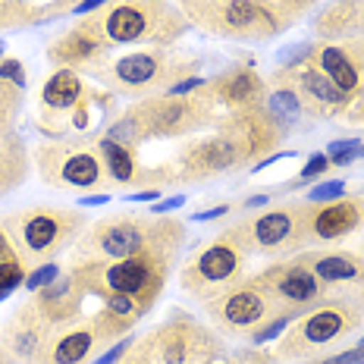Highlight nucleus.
<instances>
[{
	"label": "nucleus",
	"instance_id": "nucleus-11",
	"mask_svg": "<svg viewBox=\"0 0 364 364\" xmlns=\"http://www.w3.org/2000/svg\"><path fill=\"white\" fill-rule=\"evenodd\" d=\"M245 245L232 236L230 226L217 232L210 242L188 257L179 270V289L186 295H192L195 301H210L214 295H220L223 289H230L232 283H239L245 277V264H248Z\"/></svg>",
	"mask_w": 364,
	"mask_h": 364
},
{
	"label": "nucleus",
	"instance_id": "nucleus-37",
	"mask_svg": "<svg viewBox=\"0 0 364 364\" xmlns=\"http://www.w3.org/2000/svg\"><path fill=\"white\" fill-rule=\"evenodd\" d=\"M226 361H230V364H277L273 352H267V348H261V346L242 348V352H236L232 358H226Z\"/></svg>",
	"mask_w": 364,
	"mask_h": 364
},
{
	"label": "nucleus",
	"instance_id": "nucleus-40",
	"mask_svg": "<svg viewBox=\"0 0 364 364\" xmlns=\"http://www.w3.org/2000/svg\"><path fill=\"white\" fill-rule=\"evenodd\" d=\"M314 364H364V346L358 343L355 348H346V352H339V355H327V358H321Z\"/></svg>",
	"mask_w": 364,
	"mask_h": 364
},
{
	"label": "nucleus",
	"instance_id": "nucleus-43",
	"mask_svg": "<svg viewBox=\"0 0 364 364\" xmlns=\"http://www.w3.org/2000/svg\"><path fill=\"white\" fill-rule=\"evenodd\" d=\"M270 198H273V192H257V195H248V198L239 204V210H257V208H267Z\"/></svg>",
	"mask_w": 364,
	"mask_h": 364
},
{
	"label": "nucleus",
	"instance_id": "nucleus-17",
	"mask_svg": "<svg viewBox=\"0 0 364 364\" xmlns=\"http://www.w3.org/2000/svg\"><path fill=\"white\" fill-rule=\"evenodd\" d=\"M277 79L289 82L295 88V95L301 97V107L311 119H336V117H346V110L352 107L355 97H348L346 91H339L333 82L317 70L314 63H301L295 70H279L277 66Z\"/></svg>",
	"mask_w": 364,
	"mask_h": 364
},
{
	"label": "nucleus",
	"instance_id": "nucleus-34",
	"mask_svg": "<svg viewBox=\"0 0 364 364\" xmlns=\"http://www.w3.org/2000/svg\"><path fill=\"white\" fill-rule=\"evenodd\" d=\"M60 273H63V267H60L57 261H44V264H38V267H32V270L26 273V289H28V292L44 289V286L54 283Z\"/></svg>",
	"mask_w": 364,
	"mask_h": 364
},
{
	"label": "nucleus",
	"instance_id": "nucleus-6",
	"mask_svg": "<svg viewBox=\"0 0 364 364\" xmlns=\"http://www.w3.org/2000/svg\"><path fill=\"white\" fill-rule=\"evenodd\" d=\"M0 223H4L6 236L16 245L19 261H32L38 267V264H44V261H54L73 242H79L88 220L75 208L38 204V208L13 210V214H6Z\"/></svg>",
	"mask_w": 364,
	"mask_h": 364
},
{
	"label": "nucleus",
	"instance_id": "nucleus-53",
	"mask_svg": "<svg viewBox=\"0 0 364 364\" xmlns=\"http://www.w3.org/2000/svg\"><path fill=\"white\" fill-rule=\"evenodd\" d=\"M361 346H364V339H361Z\"/></svg>",
	"mask_w": 364,
	"mask_h": 364
},
{
	"label": "nucleus",
	"instance_id": "nucleus-36",
	"mask_svg": "<svg viewBox=\"0 0 364 364\" xmlns=\"http://www.w3.org/2000/svg\"><path fill=\"white\" fill-rule=\"evenodd\" d=\"M330 157H327V151H317V154H311L308 161H305V166L299 170V179L301 186H308V182H314V179H321V176H327V170H330Z\"/></svg>",
	"mask_w": 364,
	"mask_h": 364
},
{
	"label": "nucleus",
	"instance_id": "nucleus-27",
	"mask_svg": "<svg viewBox=\"0 0 364 364\" xmlns=\"http://www.w3.org/2000/svg\"><path fill=\"white\" fill-rule=\"evenodd\" d=\"M264 110L270 113V119L277 123V129L283 132V139L299 135L305 126H311V117L301 107V97L295 95V88L289 82L270 75L267 82V97H264Z\"/></svg>",
	"mask_w": 364,
	"mask_h": 364
},
{
	"label": "nucleus",
	"instance_id": "nucleus-10",
	"mask_svg": "<svg viewBox=\"0 0 364 364\" xmlns=\"http://www.w3.org/2000/svg\"><path fill=\"white\" fill-rule=\"evenodd\" d=\"M132 119L139 123L141 139H192L195 132L217 126V104L204 85L192 95H154L129 107Z\"/></svg>",
	"mask_w": 364,
	"mask_h": 364
},
{
	"label": "nucleus",
	"instance_id": "nucleus-4",
	"mask_svg": "<svg viewBox=\"0 0 364 364\" xmlns=\"http://www.w3.org/2000/svg\"><path fill=\"white\" fill-rule=\"evenodd\" d=\"M176 255L173 252H145L123 261H104V257H75L70 270L85 283L88 295H132L148 311L166 289Z\"/></svg>",
	"mask_w": 364,
	"mask_h": 364
},
{
	"label": "nucleus",
	"instance_id": "nucleus-46",
	"mask_svg": "<svg viewBox=\"0 0 364 364\" xmlns=\"http://www.w3.org/2000/svg\"><path fill=\"white\" fill-rule=\"evenodd\" d=\"M129 201H161V188H141V192H132Z\"/></svg>",
	"mask_w": 364,
	"mask_h": 364
},
{
	"label": "nucleus",
	"instance_id": "nucleus-20",
	"mask_svg": "<svg viewBox=\"0 0 364 364\" xmlns=\"http://www.w3.org/2000/svg\"><path fill=\"white\" fill-rule=\"evenodd\" d=\"M204 91L210 95V101H214L217 107H226V113H232V110L264 107L267 82L261 79V73H257L252 63H242V66L223 70L210 82H204Z\"/></svg>",
	"mask_w": 364,
	"mask_h": 364
},
{
	"label": "nucleus",
	"instance_id": "nucleus-25",
	"mask_svg": "<svg viewBox=\"0 0 364 364\" xmlns=\"http://www.w3.org/2000/svg\"><path fill=\"white\" fill-rule=\"evenodd\" d=\"M317 41L343 44L364 38V0H336L314 16Z\"/></svg>",
	"mask_w": 364,
	"mask_h": 364
},
{
	"label": "nucleus",
	"instance_id": "nucleus-38",
	"mask_svg": "<svg viewBox=\"0 0 364 364\" xmlns=\"http://www.w3.org/2000/svg\"><path fill=\"white\" fill-rule=\"evenodd\" d=\"M132 343H135V339H132V333H129V336H123L119 343H113V346L104 348V352L97 355V361H88V364H119V361H123V355L132 348Z\"/></svg>",
	"mask_w": 364,
	"mask_h": 364
},
{
	"label": "nucleus",
	"instance_id": "nucleus-28",
	"mask_svg": "<svg viewBox=\"0 0 364 364\" xmlns=\"http://www.w3.org/2000/svg\"><path fill=\"white\" fill-rule=\"evenodd\" d=\"M88 91H91V85L75 70H54L48 79H44L41 107H44L48 117H54V119L70 117V113L88 97Z\"/></svg>",
	"mask_w": 364,
	"mask_h": 364
},
{
	"label": "nucleus",
	"instance_id": "nucleus-14",
	"mask_svg": "<svg viewBox=\"0 0 364 364\" xmlns=\"http://www.w3.org/2000/svg\"><path fill=\"white\" fill-rule=\"evenodd\" d=\"M208 321L214 323V330L220 336H232V339H252V333H257L267 321L279 317L273 311L270 299L261 292V286L252 277H242L239 283H232L230 289H223L214 295L210 301H204Z\"/></svg>",
	"mask_w": 364,
	"mask_h": 364
},
{
	"label": "nucleus",
	"instance_id": "nucleus-48",
	"mask_svg": "<svg viewBox=\"0 0 364 364\" xmlns=\"http://www.w3.org/2000/svg\"><path fill=\"white\" fill-rule=\"evenodd\" d=\"M352 299L358 301V308L364 311V273H361V277L352 283Z\"/></svg>",
	"mask_w": 364,
	"mask_h": 364
},
{
	"label": "nucleus",
	"instance_id": "nucleus-7",
	"mask_svg": "<svg viewBox=\"0 0 364 364\" xmlns=\"http://www.w3.org/2000/svg\"><path fill=\"white\" fill-rule=\"evenodd\" d=\"M97 22L113 48H126V44L173 48L192 28L179 6H170L164 0H113L104 10H97Z\"/></svg>",
	"mask_w": 364,
	"mask_h": 364
},
{
	"label": "nucleus",
	"instance_id": "nucleus-26",
	"mask_svg": "<svg viewBox=\"0 0 364 364\" xmlns=\"http://www.w3.org/2000/svg\"><path fill=\"white\" fill-rule=\"evenodd\" d=\"M299 257L321 277L327 289L352 286L364 273V255L348 252V248H323V252H299Z\"/></svg>",
	"mask_w": 364,
	"mask_h": 364
},
{
	"label": "nucleus",
	"instance_id": "nucleus-45",
	"mask_svg": "<svg viewBox=\"0 0 364 364\" xmlns=\"http://www.w3.org/2000/svg\"><path fill=\"white\" fill-rule=\"evenodd\" d=\"M186 204V195H173V198H164V201H154V208H151V214H170V210H176Z\"/></svg>",
	"mask_w": 364,
	"mask_h": 364
},
{
	"label": "nucleus",
	"instance_id": "nucleus-22",
	"mask_svg": "<svg viewBox=\"0 0 364 364\" xmlns=\"http://www.w3.org/2000/svg\"><path fill=\"white\" fill-rule=\"evenodd\" d=\"M101 348H107V343L97 333L95 317H79L54 330L41 364H88Z\"/></svg>",
	"mask_w": 364,
	"mask_h": 364
},
{
	"label": "nucleus",
	"instance_id": "nucleus-31",
	"mask_svg": "<svg viewBox=\"0 0 364 364\" xmlns=\"http://www.w3.org/2000/svg\"><path fill=\"white\" fill-rule=\"evenodd\" d=\"M264 4H267L270 10L277 13L279 19H283V26H286V28H292L295 22H301L311 10H314L317 0H264Z\"/></svg>",
	"mask_w": 364,
	"mask_h": 364
},
{
	"label": "nucleus",
	"instance_id": "nucleus-47",
	"mask_svg": "<svg viewBox=\"0 0 364 364\" xmlns=\"http://www.w3.org/2000/svg\"><path fill=\"white\" fill-rule=\"evenodd\" d=\"M343 48H346L352 57L364 60V38H355V41H343Z\"/></svg>",
	"mask_w": 364,
	"mask_h": 364
},
{
	"label": "nucleus",
	"instance_id": "nucleus-15",
	"mask_svg": "<svg viewBox=\"0 0 364 364\" xmlns=\"http://www.w3.org/2000/svg\"><path fill=\"white\" fill-rule=\"evenodd\" d=\"M252 166L245 157V151L236 145V139H230L226 132L201 135V139H188L170 161L173 182H208L226 173H236Z\"/></svg>",
	"mask_w": 364,
	"mask_h": 364
},
{
	"label": "nucleus",
	"instance_id": "nucleus-51",
	"mask_svg": "<svg viewBox=\"0 0 364 364\" xmlns=\"http://www.w3.org/2000/svg\"><path fill=\"white\" fill-rule=\"evenodd\" d=\"M358 157H364V145H361V148H358Z\"/></svg>",
	"mask_w": 364,
	"mask_h": 364
},
{
	"label": "nucleus",
	"instance_id": "nucleus-23",
	"mask_svg": "<svg viewBox=\"0 0 364 364\" xmlns=\"http://www.w3.org/2000/svg\"><path fill=\"white\" fill-rule=\"evenodd\" d=\"M88 299V289L73 270L60 273L50 286L32 292V301L35 308L41 311V317L54 327H63V323H73L82 317V305Z\"/></svg>",
	"mask_w": 364,
	"mask_h": 364
},
{
	"label": "nucleus",
	"instance_id": "nucleus-13",
	"mask_svg": "<svg viewBox=\"0 0 364 364\" xmlns=\"http://www.w3.org/2000/svg\"><path fill=\"white\" fill-rule=\"evenodd\" d=\"M252 279L270 299L273 311L277 314H289V317H301L308 308H314L317 301H323L330 295V289L321 283V277L299 255L279 257V261L267 264Z\"/></svg>",
	"mask_w": 364,
	"mask_h": 364
},
{
	"label": "nucleus",
	"instance_id": "nucleus-2",
	"mask_svg": "<svg viewBox=\"0 0 364 364\" xmlns=\"http://www.w3.org/2000/svg\"><path fill=\"white\" fill-rule=\"evenodd\" d=\"M361 321L364 311L352 295H327L286 327V333L273 346V358L279 364H314L327 358L333 346L352 336L361 327Z\"/></svg>",
	"mask_w": 364,
	"mask_h": 364
},
{
	"label": "nucleus",
	"instance_id": "nucleus-50",
	"mask_svg": "<svg viewBox=\"0 0 364 364\" xmlns=\"http://www.w3.org/2000/svg\"><path fill=\"white\" fill-rule=\"evenodd\" d=\"M0 364H16V361H13V355H10V352H6V348H4V346H0Z\"/></svg>",
	"mask_w": 364,
	"mask_h": 364
},
{
	"label": "nucleus",
	"instance_id": "nucleus-18",
	"mask_svg": "<svg viewBox=\"0 0 364 364\" xmlns=\"http://www.w3.org/2000/svg\"><path fill=\"white\" fill-rule=\"evenodd\" d=\"M54 330H57L54 323L44 321L41 311L35 308V301L28 299L13 308L10 321L4 323V333H0V346L13 355L16 364H41Z\"/></svg>",
	"mask_w": 364,
	"mask_h": 364
},
{
	"label": "nucleus",
	"instance_id": "nucleus-49",
	"mask_svg": "<svg viewBox=\"0 0 364 364\" xmlns=\"http://www.w3.org/2000/svg\"><path fill=\"white\" fill-rule=\"evenodd\" d=\"M110 201V195H85L82 198V208H91V204H107Z\"/></svg>",
	"mask_w": 364,
	"mask_h": 364
},
{
	"label": "nucleus",
	"instance_id": "nucleus-35",
	"mask_svg": "<svg viewBox=\"0 0 364 364\" xmlns=\"http://www.w3.org/2000/svg\"><path fill=\"white\" fill-rule=\"evenodd\" d=\"M346 192H348V186H346V179H327V182H321V186H314V188H308V195H305V201H311V204H327V201H336V198H346Z\"/></svg>",
	"mask_w": 364,
	"mask_h": 364
},
{
	"label": "nucleus",
	"instance_id": "nucleus-52",
	"mask_svg": "<svg viewBox=\"0 0 364 364\" xmlns=\"http://www.w3.org/2000/svg\"><path fill=\"white\" fill-rule=\"evenodd\" d=\"M361 255H364V245H361Z\"/></svg>",
	"mask_w": 364,
	"mask_h": 364
},
{
	"label": "nucleus",
	"instance_id": "nucleus-16",
	"mask_svg": "<svg viewBox=\"0 0 364 364\" xmlns=\"http://www.w3.org/2000/svg\"><path fill=\"white\" fill-rule=\"evenodd\" d=\"M113 44L104 35L97 13H88L82 22H75L73 28H66L60 38L48 44V60L57 70H82L91 73L95 66H101L110 57Z\"/></svg>",
	"mask_w": 364,
	"mask_h": 364
},
{
	"label": "nucleus",
	"instance_id": "nucleus-12",
	"mask_svg": "<svg viewBox=\"0 0 364 364\" xmlns=\"http://www.w3.org/2000/svg\"><path fill=\"white\" fill-rule=\"evenodd\" d=\"M38 179L57 192H91L104 186V161L95 141L54 139L35 148L32 154Z\"/></svg>",
	"mask_w": 364,
	"mask_h": 364
},
{
	"label": "nucleus",
	"instance_id": "nucleus-30",
	"mask_svg": "<svg viewBox=\"0 0 364 364\" xmlns=\"http://www.w3.org/2000/svg\"><path fill=\"white\" fill-rule=\"evenodd\" d=\"M19 110H22V88L13 85V82H6V79H0V141L13 135Z\"/></svg>",
	"mask_w": 364,
	"mask_h": 364
},
{
	"label": "nucleus",
	"instance_id": "nucleus-33",
	"mask_svg": "<svg viewBox=\"0 0 364 364\" xmlns=\"http://www.w3.org/2000/svg\"><path fill=\"white\" fill-rule=\"evenodd\" d=\"M358 148H361V139L352 135V139H339V141H330L327 145V157L333 166H348L358 161Z\"/></svg>",
	"mask_w": 364,
	"mask_h": 364
},
{
	"label": "nucleus",
	"instance_id": "nucleus-8",
	"mask_svg": "<svg viewBox=\"0 0 364 364\" xmlns=\"http://www.w3.org/2000/svg\"><path fill=\"white\" fill-rule=\"evenodd\" d=\"M192 28L230 41H270L286 32L283 19L264 0H176Z\"/></svg>",
	"mask_w": 364,
	"mask_h": 364
},
{
	"label": "nucleus",
	"instance_id": "nucleus-54",
	"mask_svg": "<svg viewBox=\"0 0 364 364\" xmlns=\"http://www.w3.org/2000/svg\"><path fill=\"white\" fill-rule=\"evenodd\" d=\"M0 4H4V0H0Z\"/></svg>",
	"mask_w": 364,
	"mask_h": 364
},
{
	"label": "nucleus",
	"instance_id": "nucleus-19",
	"mask_svg": "<svg viewBox=\"0 0 364 364\" xmlns=\"http://www.w3.org/2000/svg\"><path fill=\"white\" fill-rule=\"evenodd\" d=\"M217 129L226 132L230 139H236V145L245 151V157L257 164V157H270L277 154L283 145V132L277 129V123L270 119V113L264 107H252V110H232L226 117L217 119Z\"/></svg>",
	"mask_w": 364,
	"mask_h": 364
},
{
	"label": "nucleus",
	"instance_id": "nucleus-9",
	"mask_svg": "<svg viewBox=\"0 0 364 364\" xmlns=\"http://www.w3.org/2000/svg\"><path fill=\"white\" fill-rule=\"evenodd\" d=\"M308 220L311 201H279L277 208L236 220L230 226V232L245 245L248 255L257 252L279 261V257H292L311 245Z\"/></svg>",
	"mask_w": 364,
	"mask_h": 364
},
{
	"label": "nucleus",
	"instance_id": "nucleus-21",
	"mask_svg": "<svg viewBox=\"0 0 364 364\" xmlns=\"http://www.w3.org/2000/svg\"><path fill=\"white\" fill-rule=\"evenodd\" d=\"M364 230V195H346V198L311 204L308 232L311 242H343L352 232Z\"/></svg>",
	"mask_w": 364,
	"mask_h": 364
},
{
	"label": "nucleus",
	"instance_id": "nucleus-39",
	"mask_svg": "<svg viewBox=\"0 0 364 364\" xmlns=\"http://www.w3.org/2000/svg\"><path fill=\"white\" fill-rule=\"evenodd\" d=\"M0 79L13 82V85H19V88H26V70H22V63H19V60H13V57L0 60Z\"/></svg>",
	"mask_w": 364,
	"mask_h": 364
},
{
	"label": "nucleus",
	"instance_id": "nucleus-44",
	"mask_svg": "<svg viewBox=\"0 0 364 364\" xmlns=\"http://www.w3.org/2000/svg\"><path fill=\"white\" fill-rule=\"evenodd\" d=\"M16 245H13V239L6 236V230H4V223H0V261H16Z\"/></svg>",
	"mask_w": 364,
	"mask_h": 364
},
{
	"label": "nucleus",
	"instance_id": "nucleus-5",
	"mask_svg": "<svg viewBox=\"0 0 364 364\" xmlns=\"http://www.w3.org/2000/svg\"><path fill=\"white\" fill-rule=\"evenodd\" d=\"M226 358V343L217 330L173 311L151 333L135 339L119 364H217Z\"/></svg>",
	"mask_w": 364,
	"mask_h": 364
},
{
	"label": "nucleus",
	"instance_id": "nucleus-42",
	"mask_svg": "<svg viewBox=\"0 0 364 364\" xmlns=\"http://www.w3.org/2000/svg\"><path fill=\"white\" fill-rule=\"evenodd\" d=\"M346 123H348V126H364V95L355 97L352 107L346 110Z\"/></svg>",
	"mask_w": 364,
	"mask_h": 364
},
{
	"label": "nucleus",
	"instance_id": "nucleus-3",
	"mask_svg": "<svg viewBox=\"0 0 364 364\" xmlns=\"http://www.w3.org/2000/svg\"><path fill=\"white\" fill-rule=\"evenodd\" d=\"M201 70V60L195 54H176L170 48L129 50L113 60H104L88 75H95L117 97H154L166 95L173 85L192 79Z\"/></svg>",
	"mask_w": 364,
	"mask_h": 364
},
{
	"label": "nucleus",
	"instance_id": "nucleus-29",
	"mask_svg": "<svg viewBox=\"0 0 364 364\" xmlns=\"http://www.w3.org/2000/svg\"><path fill=\"white\" fill-rule=\"evenodd\" d=\"M28 166H32V157H28L26 141L16 139V135L0 141V198L26 182Z\"/></svg>",
	"mask_w": 364,
	"mask_h": 364
},
{
	"label": "nucleus",
	"instance_id": "nucleus-41",
	"mask_svg": "<svg viewBox=\"0 0 364 364\" xmlns=\"http://www.w3.org/2000/svg\"><path fill=\"white\" fill-rule=\"evenodd\" d=\"M232 210V204H217V208H210V210H198L192 220L195 223H210V220H220V217H226Z\"/></svg>",
	"mask_w": 364,
	"mask_h": 364
},
{
	"label": "nucleus",
	"instance_id": "nucleus-32",
	"mask_svg": "<svg viewBox=\"0 0 364 364\" xmlns=\"http://www.w3.org/2000/svg\"><path fill=\"white\" fill-rule=\"evenodd\" d=\"M19 286H26V267H22V261L19 257L16 261H0V301L10 299Z\"/></svg>",
	"mask_w": 364,
	"mask_h": 364
},
{
	"label": "nucleus",
	"instance_id": "nucleus-24",
	"mask_svg": "<svg viewBox=\"0 0 364 364\" xmlns=\"http://www.w3.org/2000/svg\"><path fill=\"white\" fill-rule=\"evenodd\" d=\"M308 63H314L339 91H346L348 97H361L364 95V60L352 57L343 44H330V41H314L311 44V57Z\"/></svg>",
	"mask_w": 364,
	"mask_h": 364
},
{
	"label": "nucleus",
	"instance_id": "nucleus-1",
	"mask_svg": "<svg viewBox=\"0 0 364 364\" xmlns=\"http://www.w3.org/2000/svg\"><path fill=\"white\" fill-rule=\"evenodd\" d=\"M186 242V223L170 214H135L117 210L85 226L75 242V257H104L123 261L145 252H173L179 255Z\"/></svg>",
	"mask_w": 364,
	"mask_h": 364
}]
</instances>
